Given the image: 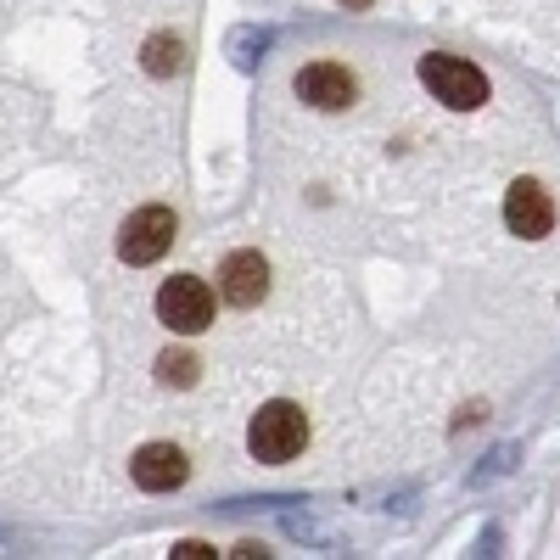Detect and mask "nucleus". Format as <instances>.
<instances>
[{
  "mask_svg": "<svg viewBox=\"0 0 560 560\" xmlns=\"http://www.w3.org/2000/svg\"><path fill=\"white\" fill-rule=\"evenodd\" d=\"M504 224H510V236H527V242H538V236L555 230V202H549V191L538 179H516L504 191Z\"/></svg>",
  "mask_w": 560,
  "mask_h": 560,
  "instance_id": "5",
  "label": "nucleus"
},
{
  "mask_svg": "<svg viewBox=\"0 0 560 560\" xmlns=\"http://www.w3.org/2000/svg\"><path fill=\"white\" fill-rule=\"evenodd\" d=\"M342 7H348V12H364V7H370V0H342Z\"/></svg>",
  "mask_w": 560,
  "mask_h": 560,
  "instance_id": "12",
  "label": "nucleus"
},
{
  "mask_svg": "<svg viewBox=\"0 0 560 560\" xmlns=\"http://www.w3.org/2000/svg\"><path fill=\"white\" fill-rule=\"evenodd\" d=\"M420 84L454 113H477L488 102V73L477 62H465V57H443V51L420 57Z\"/></svg>",
  "mask_w": 560,
  "mask_h": 560,
  "instance_id": "2",
  "label": "nucleus"
},
{
  "mask_svg": "<svg viewBox=\"0 0 560 560\" xmlns=\"http://www.w3.org/2000/svg\"><path fill=\"white\" fill-rule=\"evenodd\" d=\"M129 477H135V488H147V493H174L185 477H191V459H185L174 443H147L129 459Z\"/></svg>",
  "mask_w": 560,
  "mask_h": 560,
  "instance_id": "8",
  "label": "nucleus"
},
{
  "mask_svg": "<svg viewBox=\"0 0 560 560\" xmlns=\"http://www.w3.org/2000/svg\"><path fill=\"white\" fill-rule=\"evenodd\" d=\"M219 298L230 308H258L269 298V264L258 253H230L219 269Z\"/></svg>",
  "mask_w": 560,
  "mask_h": 560,
  "instance_id": "7",
  "label": "nucleus"
},
{
  "mask_svg": "<svg viewBox=\"0 0 560 560\" xmlns=\"http://www.w3.org/2000/svg\"><path fill=\"white\" fill-rule=\"evenodd\" d=\"M174 213L168 208H140V213H129L124 219V236H118V253H124V264H135V269H147V264H158L168 247H174Z\"/></svg>",
  "mask_w": 560,
  "mask_h": 560,
  "instance_id": "4",
  "label": "nucleus"
},
{
  "mask_svg": "<svg viewBox=\"0 0 560 560\" xmlns=\"http://www.w3.org/2000/svg\"><path fill=\"white\" fill-rule=\"evenodd\" d=\"M158 376H163L168 387H197L202 364H197L191 353H163V359H158Z\"/></svg>",
  "mask_w": 560,
  "mask_h": 560,
  "instance_id": "10",
  "label": "nucleus"
},
{
  "mask_svg": "<svg viewBox=\"0 0 560 560\" xmlns=\"http://www.w3.org/2000/svg\"><path fill=\"white\" fill-rule=\"evenodd\" d=\"M158 319L168 325L174 337H202L208 325H213V292H208V280H197V275L163 280V292H158Z\"/></svg>",
  "mask_w": 560,
  "mask_h": 560,
  "instance_id": "3",
  "label": "nucleus"
},
{
  "mask_svg": "<svg viewBox=\"0 0 560 560\" xmlns=\"http://www.w3.org/2000/svg\"><path fill=\"white\" fill-rule=\"evenodd\" d=\"M140 57H147V73H158V79H163V73H179V68H185V45H179L174 34H152Z\"/></svg>",
  "mask_w": 560,
  "mask_h": 560,
  "instance_id": "9",
  "label": "nucleus"
},
{
  "mask_svg": "<svg viewBox=\"0 0 560 560\" xmlns=\"http://www.w3.org/2000/svg\"><path fill=\"white\" fill-rule=\"evenodd\" d=\"M292 84H298V96H303L308 107H319V113H342V107H353V96H359V79H353L342 62H308Z\"/></svg>",
  "mask_w": 560,
  "mask_h": 560,
  "instance_id": "6",
  "label": "nucleus"
},
{
  "mask_svg": "<svg viewBox=\"0 0 560 560\" xmlns=\"http://www.w3.org/2000/svg\"><path fill=\"white\" fill-rule=\"evenodd\" d=\"M303 443H308V415H303L298 404H287V398L264 404V409L253 415V427H247V448H253V459H264V465L298 459Z\"/></svg>",
  "mask_w": 560,
  "mask_h": 560,
  "instance_id": "1",
  "label": "nucleus"
},
{
  "mask_svg": "<svg viewBox=\"0 0 560 560\" xmlns=\"http://www.w3.org/2000/svg\"><path fill=\"white\" fill-rule=\"evenodd\" d=\"M208 555H213V549H208V544H197V538L174 549V560H208Z\"/></svg>",
  "mask_w": 560,
  "mask_h": 560,
  "instance_id": "11",
  "label": "nucleus"
}]
</instances>
